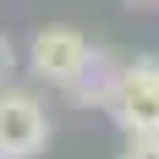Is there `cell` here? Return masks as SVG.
Masks as SVG:
<instances>
[{
  "mask_svg": "<svg viewBox=\"0 0 159 159\" xmlns=\"http://www.w3.org/2000/svg\"><path fill=\"white\" fill-rule=\"evenodd\" d=\"M110 121L126 137H159V61H132L121 66L99 99Z\"/></svg>",
  "mask_w": 159,
  "mask_h": 159,
  "instance_id": "6da1fadb",
  "label": "cell"
},
{
  "mask_svg": "<svg viewBox=\"0 0 159 159\" xmlns=\"http://www.w3.org/2000/svg\"><path fill=\"white\" fill-rule=\"evenodd\" d=\"M49 143V115L33 93L0 88V159H33Z\"/></svg>",
  "mask_w": 159,
  "mask_h": 159,
  "instance_id": "7a4b0ae2",
  "label": "cell"
},
{
  "mask_svg": "<svg viewBox=\"0 0 159 159\" xmlns=\"http://www.w3.org/2000/svg\"><path fill=\"white\" fill-rule=\"evenodd\" d=\"M88 55H93V44H88L82 33H71V28H39L33 44H28L33 77L55 82V88H71V82L88 71Z\"/></svg>",
  "mask_w": 159,
  "mask_h": 159,
  "instance_id": "3957f363",
  "label": "cell"
},
{
  "mask_svg": "<svg viewBox=\"0 0 159 159\" xmlns=\"http://www.w3.org/2000/svg\"><path fill=\"white\" fill-rule=\"evenodd\" d=\"M11 77H16V44L0 33V88H11Z\"/></svg>",
  "mask_w": 159,
  "mask_h": 159,
  "instance_id": "277c9868",
  "label": "cell"
},
{
  "mask_svg": "<svg viewBox=\"0 0 159 159\" xmlns=\"http://www.w3.org/2000/svg\"><path fill=\"white\" fill-rule=\"evenodd\" d=\"M121 159H159V137H132Z\"/></svg>",
  "mask_w": 159,
  "mask_h": 159,
  "instance_id": "5b68a950",
  "label": "cell"
}]
</instances>
